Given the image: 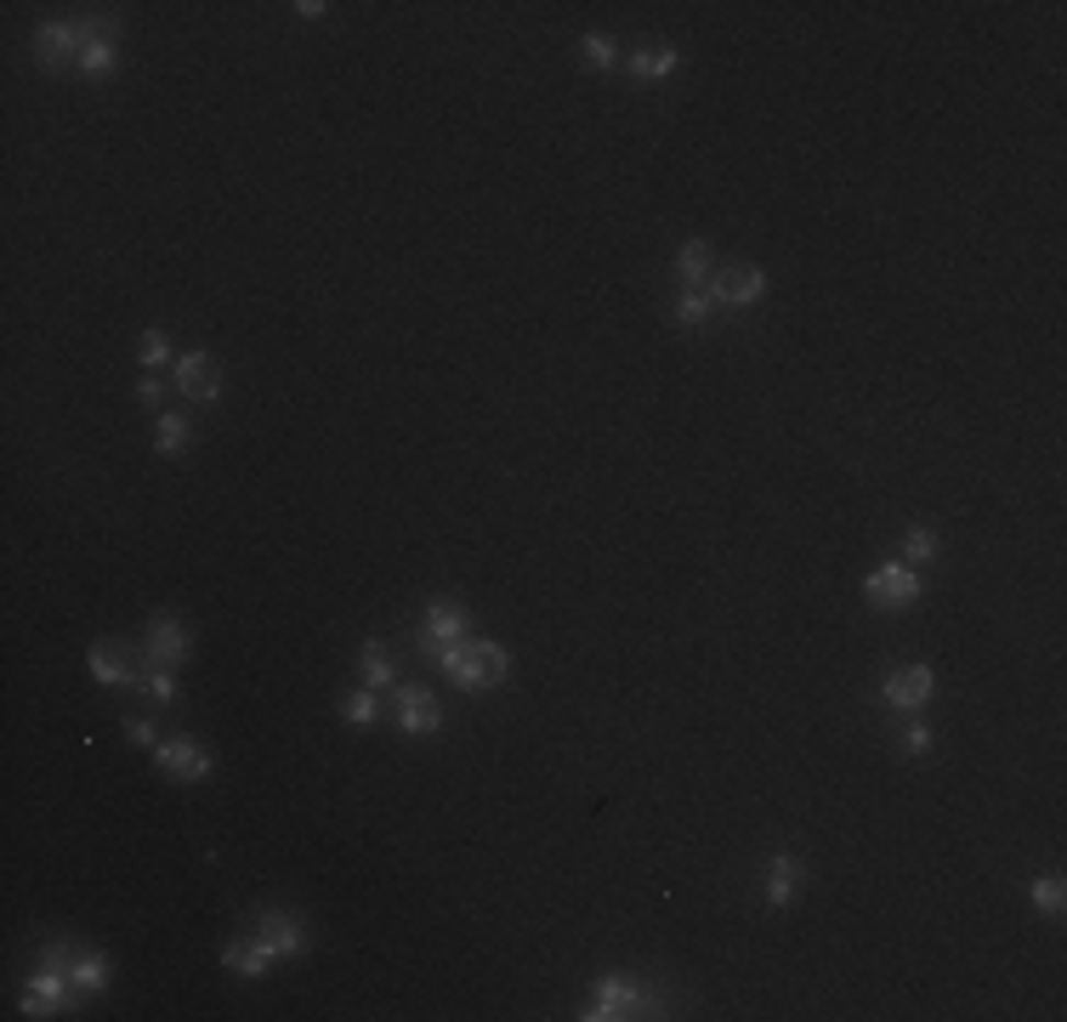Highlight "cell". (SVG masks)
Listing matches in <instances>:
<instances>
[{
    "instance_id": "6da1fadb",
    "label": "cell",
    "mask_w": 1067,
    "mask_h": 1022,
    "mask_svg": "<svg viewBox=\"0 0 1067 1022\" xmlns=\"http://www.w3.org/2000/svg\"><path fill=\"white\" fill-rule=\"evenodd\" d=\"M431 665H438L443 676H454L460 687H488V682H499L512 671V653L499 648V642H449V648H438L431 653Z\"/></svg>"
},
{
    "instance_id": "7a4b0ae2",
    "label": "cell",
    "mask_w": 1067,
    "mask_h": 1022,
    "mask_svg": "<svg viewBox=\"0 0 1067 1022\" xmlns=\"http://www.w3.org/2000/svg\"><path fill=\"white\" fill-rule=\"evenodd\" d=\"M648 1011H653V1000L642 995L637 977H603L596 982V1000L580 1017L585 1022H619V1017H648Z\"/></svg>"
},
{
    "instance_id": "3957f363",
    "label": "cell",
    "mask_w": 1067,
    "mask_h": 1022,
    "mask_svg": "<svg viewBox=\"0 0 1067 1022\" xmlns=\"http://www.w3.org/2000/svg\"><path fill=\"white\" fill-rule=\"evenodd\" d=\"M931 694H937V676H931L925 665H903V671H891V676L880 682L886 710H925Z\"/></svg>"
},
{
    "instance_id": "277c9868",
    "label": "cell",
    "mask_w": 1067,
    "mask_h": 1022,
    "mask_svg": "<svg viewBox=\"0 0 1067 1022\" xmlns=\"http://www.w3.org/2000/svg\"><path fill=\"white\" fill-rule=\"evenodd\" d=\"M863 591H869V603L875 608H909V603H920V574L909 569V563H886V569H875L869 574V585H863Z\"/></svg>"
},
{
    "instance_id": "5b68a950",
    "label": "cell",
    "mask_w": 1067,
    "mask_h": 1022,
    "mask_svg": "<svg viewBox=\"0 0 1067 1022\" xmlns=\"http://www.w3.org/2000/svg\"><path fill=\"white\" fill-rule=\"evenodd\" d=\"M171 375H177V386L188 392V398H199V404H216L222 398V370H216V358L211 352H182L177 364H171Z\"/></svg>"
},
{
    "instance_id": "8992f818",
    "label": "cell",
    "mask_w": 1067,
    "mask_h": 1022,
    "mask_svg": "<svg viewBox=\"0 0 1067 1022\" xmlns=\"http://www.w3.org/2000/svg\"><path fill=\"white\" fill-rule=\"evenodd\" d=\"M86 41H91V18L86 23H46L35 35V57L46 63V69H57V63H80Z\"/></svg>"
},
{
    "instance_id": "52a82bcc",
    "label": "cell",
    "mask_w": 1067,
    "mask_h": 1022,
    "mask_svg": "<svg viewBox=\"0 0 1067 1022\" xmlns=\"http://www.w3.org/2000/svg\"><path fill=\"white\" fill-rule=\"evenodd\" d=\"M710 295H716V307H755L766 295V273L761 268H721V273H710Z\"/></svg>"
},
{
    "instance_id": "ba28073f",
    "label": "cell",
    "mask_w": 1067,
    "mask_h": 1022,
    "mask_svg": "<svg viewBox=\"0 0 1067 1022\" xmlns=\"http://www.w3.org/2000/svg\"><path fill=\"white\" fill-rule=\"evenodd\" d=\"M397 728H404L409 739H420V733H438V728H443V710H438V699H431L426 687H397Z\"/></svg>"
},
{
    "instance_id": "9c48e42d",
    "label": "cell",
    "mask_w": 1067,
    "mask_h": 1022,
    "mask_svg": "<svg viewBox=\"0 0 1067 1022\" xmlns=\"http://www.w3.org/2000/svg\"><path fill=\"white\" fill-rule=\"evenodd\" d=\"M69 982L75 977H63L57 966H41L35 977H29V988H23V1017H57V1006L69 1000Z\"/></svg>"
},
{
    "instance_id": "30bf717a",
    "label": "cell",
    "mask_w": 1067,
    "mask_h": 1022,
    "mask_svg": "<svg viewBox=\"0 0 1067 1022\" xmlns=\"http://www.w3.org/2000/svg\"><path fill=\"white\" fill-rule=\"evenodd\" d=\"M154 762L171 773V778H205L216 762H211V750H199L193 739H159V750H154Z\"/></svg>"
},
{
    "instance_id": "8fae6325",
    "label": "cell",
    "mask_w": 1067,
    "mask_h": 1022,
    "mask_svg": "<svg viewBox=\"0 0 1067 1022\" xmlns=\"http://www.w3.org/2000/svg\"><path fill=\"white\" fill-rule=\"evenodd\" d=\"M120 69V46H114V23L109 18H91V41L80 46V75L103 80Z\"/></svg>"
},
{
    "instance_id": "7c38bea8",
    "label": "cell",
    "mask_w": 1067,
    "mask_h": 1022,
    "mask_svg": "<svg viewBox=\"0 0 1067 1022\" xmlns=\"http://www.w3.org/2000/svg\"><path fill=\"white\" fill-rule=\"evenodd\" d=\"M256 937L273 948L279 961H284V954H302V948H307V926H302L295 914H284V909H267V914L256 920Z\"/></svg>"
},
{
    "instance_id": "4fadbf2b",
    "label": "cell",
    "mask_w": 1067,
    "mask_h": 1022,
    "mask_svg": "<svg viewBox=\"0 0 1067 1022\" xmlns=\"http://www.w3.org/2000/svg\"><path fill=\"white\" fill-rule=\"evenodd\" d=\"M460 637H465V614H460L454 603H431V608H426V631H420L426 659L438 653V648H449V642H460Z\"/></svg>"
},
{
    "instance_id": "5bb4252c",
    "label": "cell",
    "mask_w": 1067,
    "mask_h": 1022,
    "mask_svg": "<svg viewBox=\"0 0 1067 1022\" xmlns=\"http://www.w3.org/2000/svg\"><path fill=\"white\" fill-rule=\"evenodd\" d=\"M800 880H807V864L795 858V852H773V864H766V903H795Z\"/></svg>"
},
{
    "instance_id": "9a60e30c",
    "label": "cell",
    "mask_w": 1067,
    "mask_h": 1022,
    "mask_svg": "<svg viewBox=\"0 0 1067 1022\" xmlns=\"http://www.w3.org/2000/svg\"><path fill=\"white\" fill-rule=\"evenodd\" d=\"M148 659H154V665H182V659H188V631L171 614H159L148 625Z\"/></svg>"
},
{
    "instance_id": "2e32d148",
    "label": "cell",
    "mask_w": 1067,
    "mask_h": 1022,
    "mask_svg": "<svg viewBox=\"0 0 1067 1022\" xmlns=\"http://www.w3.org/2000/svg\"><path fill=\"white\" fill-rule=\"evenodd\" d=\"M625 69L642 75V80H671L682 69V57H676V46H642V52L625 57Z\"/></svg>"
},
{
    "instance_id": "e0dca14e",
    "label": "cell",
    "mask_w": 1067,
    "mask_h": 1022,
    "mask_svg": "<svg viewBox=\"0 0 1067 1022\" xmlns=\"http://www.w3.org/2000/svg\"><path fill=\"white\" fill-rule=\"evenodd\" d=\"M273 961H279V954L267 948L261 937H256V943H227V948H222V966H227V972H239V977H261Z\"/></svg>"
},
{
    "instance_id": "ac0fdd59",
    "label": "cell",
    "mask_w": 1067,
    "mask_h": 1022,
    "mask_svg": "<svg viewBox=\"0 0 1067 1022\" xmlns=\"http://www.w3.org/2000/svg\"><path fill=\"white\" fill-rule=\"evenodd\" d=\"M86 659H91V676H97V682H109V687H125V682H137V671H131V659H125V653H120L114 642H97V648H91Z\"/></svg>"
},
{
    "instance_id": "d6986e66",
    "label": "cell",
    "mask_w": 1067,
    "mask_h": 1022,
    "mask_svg": "<svg viewBox=\"0 0 1067 1022\" xmlns=\"http://www.w3.org/2000/svg\"><path fill=\"white\" fill-rule=\"evenodd\" d=\"M69 977H75L80 995H97V988H109V954H103V948H80L75 966H69Z\"/></svg>"
},
{
    "instance_id": "ffe728a7",
    "label": "cell",
    "mask_w": 1067,
    "mask_h": 1022,
    "mask_svg": "<svg viewBox=\"0 0 1067 1022\" xmlns=\"http://www.w3.org/2000/svg\"><path fill=\"white\" fill-rule=\"evenodd\" d=\"M710 273H716V268H710V245H705V239H687V245L676 250V279L693 290V284H710Z\"/></svg>"
},
{
    "instance_id": "44dd1931",
    "label": "cell",
    "mask_w": 1067,
    "mask_h": 1022,
    "mask_svg": "<svg viewBox=\"0 0 1067 1022\" xmlns=\"http://www.w3.org/2000/svg\"><path fill=\"white\" fill-rule=\"evenodd\" d=\"M363 687H397V665H392V653H386V642H363Z\"/></svg>"
},
{
    "instance_id": "7402d4cb",
    "label": "cell",
    "mask_w": 1067,
    "mask_h": 1022,
    "mask_svg": "<svg viewBox=\"0 0 1067 1022\" xmlns=\"http://www.w3.org/2000/svg\"><path fill=\"white\" fill-rule=\"evenodd\" d=\"M154 443H159V454H182V449H188V415H171V409H165Z\"/></svg>"
},
{
    "instance_id": "603a6c76",
    "label": "cell",
    "mask_w": 1067,
    "mask_h": 1022,
    "mask_svg": "<svg viewBox=\"0 0 1067 1022\" xmlns=\"http://www.w3.org/2000/svg\"><path fill=\"white\" fill-rule=\"evenodd\" d=\"M710 307H716V295H710V284H693L682 302H676V324H698V318H710Z\"/></svg>"
},
{
    "instance_id": "cb8c5ba5",
    "label": "cell",
    "mask_w": 1067,
    "mask_h": 1022,
    "mask_svg": "<svg viewBox=\"0 0 1067 1022\" xmlns=\"http://www.w3.org/2000/svg\"><path fill=\"white\" fill-rule=\"evenodd\" d=\"M375 710H381V705H375V687H358V694H347V699H341V716L352 721V728H370Z\"/></svg>"
},
{
    "instance_id": "d4e9b609",
    "label": "cell",
    "mask_w": 1067,
    "mask_h": 1022,
    "mask_svg": "<svg viewBox=\"0 0 1067 1022\" xmlns=\"http://www.w3.org/2000/svg\"><path fill=\"white\" fill-rule=\"evenodd\" d=\"M580 52H585V63H591L596 75H608L614 63H619V46H614L608 35H585V41H580Z\"/></svg>"
},
{
    "instance_id": "484cf974",
    "label": "cell",
    "mask_w": 1067,
    "mask_h": 1022,
    "mask_svg": "<svg viewBox=\"0 0 1067 1022\" xmlns=\"http://www.w3.org/2000/svg\"><path fill=\"white\" fill-rule=\"evenodd\" d=\"M1027 898L1040 903L1045 914H1062V903H1067V886H1062V875H1045V880H1033V886H1027Z\"/></svg>"
},
{
    "instance_id": "4316f807",
    "label": "cell",
    "mask_w": 1067,
    "mask_h": 1022,
    "mask_svg": "<svg viewBox=\"0 0 1067 1022\" xmlns=\"http://www.w3.org/2000/svg\"><path fill=\"white\" fill-rule=\"evenodd\" d=\"M937 535H931V529H909L903 535V563H931V557H937Z\"/></svg>"
},
{
    "instance_id": "83f0119b",
    "label": "cell",
    "mask_w": 1067,
    "mask_h": 1022,
    "mask_svg": "<svg viewBox=\"0 0 1067 1022\" xmlns=\"http://www.w3.org/2000/svg\"><path fill=\"white\" fill-rule=\"evenodd\" d=\"M143 370H159V364H171V341H165V329L154 324V329H143Z\"/></svg>"
},
{
    "instance_id": "f1b7e54d",
    "label": "cell",
    "mask_w": 1067,
    "mask_h": 1022,
    "mask_svg": "<svg viewBox=\"0 0 1067 1022\" xmlns=\"http://www.w3.org/2000/svg\"><path fill=\"white\" fill-rule=\"evenodd\" d=\"M148 694H154L159 705H177V699H182V687H177V676H171V665H159V671L148 676Z\"/></svg>"
},
{
    "instance_id": "f546056e",
    "label": "cell",
    "mask_w": 1067,
    "mask_h": 1022,
    "mask_svg": "<svg viewBox=\"0 0 1067 1022\" xmlns=\"http://www.w3.org/2000/svg\"><path fill=\"white\" fill-rule=\"evenodd\" d=\"M125 739H131V744H143V750H159L154 721H143V716H131V721H125Z\"/></svg>"
},
{
    "instance_id": "4dcf8cb0",
    "label": "cell",
    "mask_w": 1067,
    "mask_h": 1022,
    "mask_svg": "<svg viewBox=\"0 0 1067 1022\" xmlns=\"http://www.w3.org/2000/svg\"><path fill=\"white\" fill-rule=\"evenodd\" d=\"M75 954H80L75 943H46V948H41V966H57V972H63V966H75Z\"/></svg>"
},
{
    "instance_id": "1f68e13d",
    "label": "cell",
    "mask_w": 1067,
    "mask_h": 1022,
    "mask_svg": "<svg viewBox=\"0 0 1067 1022\" xmlns=\"http://www.w3.org/2000/svg\"><path fill=\"white\" fill-rule=\"evenodd\" d=\"M931 739H937V733H931L925 721H914V728L903 733V750H909V755H925V750H931Z\"/></svg>"
},
{
    "instance_id": "d6a6232c",
    "label": "cell",
    "mask_w": 1067,
    "mask_h": 1022,
    "mask_svg": "<svg viewBox=\"0 0 1067 1022\" xmlns=\"http://www.w3.org/2000/svg\"><path fill=\"white\" fill-rule=\"evenodd\" d=\"M137 398H143V404H159V398H165V386H159V375H143V381H137Z\"/></svg>"
}]
</instances>
